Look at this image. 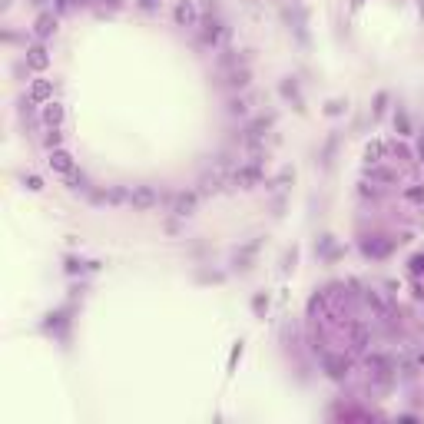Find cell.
Listing matches in <instances>:
<instances>
[{
	"instance_id": "obj_3",
	"label": "cell",
	"mask_w": 424,
	"mask_h": 424,
	"mask_svg": "<svg viewBox=\"0 0 424 424\" xmlns=\"http://www.w3.org/2000/svg\"><path fill=\"white\" fill-rule=\"evenodd\" d=\"M50 93H53V86L46 83V80H37V83H33V100H46Z\"/></svg>"
},
{
	"instance_id": "obj_5",
	"label": "cell",
	"mask_w": 424,
	"mask_h": 424,
	"mask_svg": "<svg viewBox=\"0 0 424 424\" xmlns=\"http://www.w3.org/2000/svg\"><path fill=\"white\" fill-rule=\"evenodd\" d=\"M30 63H33V66H46V56H43V50H40V46L33 50V56H30Z\"/></svg>"
},
{
	"instance_id": "obj_6",
	"label": "cell",
	"mask_w": 424,
	"mask_h": 424,
	"mask_svg": "<svg viewBox=\"0 0 424 424\" xmlns=\"http://www.w3.org/2000/svg\"><path fill=\"white\" fill-rule=\"evenodd\" d=\"M143 3H156V0H143Z\"/></svg>"
},
{
	"instance_id": "obj_2",
	"label": "cell",
	"mask_w": 424,
	"mask_h": 424,
	"mask_svg": "<svg viewBox=\"0 0 424 424\" xmlns=\"http://www.w3.org/2000/svg\"><path fill=\"white\" fill-rule=\"evenodd\" d=\"M43 120L50 123V126H56V123L63 120V110H60L56 103H46V110H43Z\"/></svg>"
},
{
	"instance_id": "obj_4",
	"label": "cell",
	"mask_w": 424,
	"mask_h": 424,
	"mask_svg": "<svg viewBox=\"0 0 424 424\" xmlns=\"http://www.w3.org/2000/svg\"><path fill=\"white\" fill-rule=\"evenodd\" d=\"M176 17L183 20V23H196V10L189 7V3H179V10H176Z\"/></svg>"
},
{
	"instance_id": "obj_1",
	"label": "cell",
	"mask_w": 424,
	"mask_h": 424,
	"mask_svg": "<svg viewBox=\"0 0 424 424\" xmlns=\"http://www.w3.org/2000/svg\"><path fill=\"white\" fill-rule=\"evenodd\" d=\"M50 169L70 176V173H73V156H70V153H63V149H56L53 156H50Z\"/></svg>"
}]
</instances>
